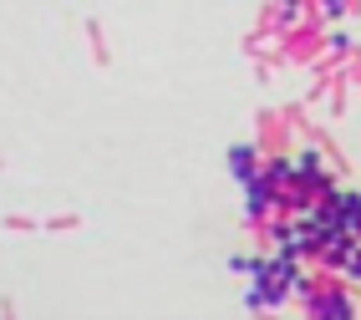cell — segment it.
Wrapping results in <instances>:
<instances>
[{"mask_svg": "<svg viewBox=\"0 0 361 320\" xmlns=\"http://www.w3.org/2000/svg\"><path fill=\"white\" fill-rule=\"evenodd\" d=\"M245 275L255 280V285L245 290V305H250V310H270V305H280V300H290L295 290H305L300 269L285 259V254H275V259H250Z\"/></svg>", "mask_w": 361, "mask_h": 320, "instance_id": "1", "label": "cell"}, {"mask_svg": "<svg viewBox=\"0 0 361 320\" xmlns=\"http://www.w3.org/2000/svg\"><path fill=\"white\" fill-rule=\"evenodd\" d=\"M336 229L346 239H361V193H336Z\"/></svg>", "mask_w": 361, "mask_h": 320, "instance_id": "2", "label": "cell"}, {"mask_svg": "<svg viewBox=\"0 0 361 320\" xmlns=\"http://www.w3.org/2000/svg\"><path fill=\"white\" fill-rule=\"evenodd\" d=\"M229 173H234L239 183H245V178H255V173H259V163H255V153H250V147H245V142H234V147H229Z\"/></svg>", "mask_w": 361, "mask_h": 320, "instance_id": "3", "label": "cell"}, {"mask_svg": "<svg viewBox=\"0 0 361 320\" xmlns=\"http://www.w3.org/2000/svg\"><path fill=\"white\" fill-rule=\"evenodd\" d=\"M346 6H341V0H326V16H341Z\"/></svg>", "mask_w": 361, "mask_h": 320, "instance_id": "4", "label": "cell"}]
</instances>
